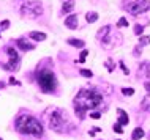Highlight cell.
<instances>
[{
  "label": "cell",
  "mask_w": 150,
  "mask_h": 140,
  "mask_svg": "<svg viewBox=\"0 0 150 140\" xmlns=\"http://www.w3.org/2000/svg\"><path fill=\"white\" fill-rule=\"evenodd\" d=\"M36 82L43 93H54L57 88V77L54 74V71H51L48 68L36 71Z\"/></svg>",
  "instance_id": "3"
},
{
  "label": "cell",
  "mask_w": 150,
  "mask_h": 140,
  "mask_svg": "<svg viewBox=\"0 0 150 140\" xmlns=\"http://www.w3.org/2000/svg\"><path fill=\"white\" fill-rule=\"evenodd\" d=\"M139 76H145V77H149L150 76V63L149 61H145V63H142L139 66Z\"/></svg>",
  "instance_id": "13"
},
{
  "label": "cell",
  "mask_w": 150,
  "mask_h": 140,
  "mask_svg": "<svg viewBox=\"0 0 150 140\" xmlns=\"http://www.w3.org/2000/svg\"><path fill=\"white\" fill-rule=\"evenodd\" d=\"M68 44L74 46V47H84L86 42H84L82 40H78V38H70V40H68Z\"/></svg>",
  "instance_id": "18"
},
{
  "label": "cell",
  "mask_w": 150,
  "mask_h": 140,
  "mask_svg": "<svg viewBox=\"0 0 150 140\" xmlns=\"http://www.w3.org/2000/svg\"><path fill=\"white\" fill-rule=\"evenodd\" d=\"M141 109L145 112H150V95L144 96V99H142V102H141Z\"/></svg>",
  "instance_id": "17"
},
{
  "label": "cell",
  "mask_w": 150,
  "mask_h": 140,
  "mask_svg": "<svg viewBox=\"0 0 150 140\" xmlns=\"http://www.w3.org/2000/svg\"><path fill=\"white\" fill-rule=\"evenodd\" d=\"M16 44L19 46V49L24 50V52H27V50H33L35 49V44H32V42L25 41L24 38H19V40H16Z\"/></svg>",
  "instance_id": "9"
},
{
  "label": "cell",
  "mask_w": 150,
  "mask_h": 140,
  "mask_svg": "<svg viewBox=\"0 0 150 140\" xmlns=\"http://www.w3.org/2000/svg\"><path fill=\"white\" fill-rule=\"evenodd\" d=\"M144 135H145L144 129H142V127H136V129L133 131V134H131V139H133V140H141Z\"/></svg>",
  "instance_id": "14"
},
{
  "label": "cell",
  "mask_w": 150,
  "mask_h": 140,
  "mask_svg": "<svg viewBox=\"0 0 150 140\" xmlns=\"http://www.w3.org/2000/svg\"><path fill=\"white\" fill-rule=\"evenodd\" d=\"M106 68H107V71H111V72L114 71V66H112V60H107V61H106Z\"/></svg>",
  "instance_id": "26"
},
{
  "label": "cell",
  "mask_w": 150,
  "mask_h": 140,
  "mask_svg": "<svg viewBox=\"0 0 150 140\" xmlns=\"http://www.w3.org/2000/svg\"><path fill=\"white\" fill-rule=\"evenodd\" d=\"M109 32H111V25H106V27H103L101 30H98V33H97V38H98L100 41H101L104 36H107V35H109Z\"/></svg>",
  "instance_id": "15"
},
{
  "label": "cell",
  "mask_w": 150,
  "mask_h": 140,
  "mask_svg": "<svg viewBox=\"0 0 150 140\" xmlns=\"http://www.w3.org/2000/svg\"><path fill=\"white\" fill-rule=\"evenodd\" d=\"M6 87V84L5 82H0V88H5Z\"/></svg>",
  "instance_id": "31"
},
{
  "label": "cell",
  "mask_w": 150,
  "mask_h": 140,
  "mask_svg": "<svg viewBox=\"0 0 150 140\" xmlns=\"http://www.w3.org/2000/svg\"><path fill=\"white\" fill-rule=\"evenodd\" d=\"M118 65H120V68H122V69H123V72H125V74H128L130 71H128V69H126V66L123 65V61H120V63H118Z\"/></svg>",
  "instance_id": "29"
},
{
  "label": "cell",
  "mask_w": 150,
  "mask_h": 140,
  "mask_svg": "<svg viewBox=\"0 0 150 140\" xmlns=\"http://www.w3.org/2000/svg\"><path fill=\"white\" fill-rule=\"evenodd\" d=\"M114 131L115 132H117V134H122V132H123V129H122V126H120V124H114Z\"/></svg>",
  "instance_id": "27"
},
{
  "label": "cell",
  "mask_w": 150,
  "mask_h": 140,
  "mask_svg": "<svg viewBox=\"0 0 150 140\" xmlns=\"http://www.w3.org/2000/svg\"><path fill=\"white\" fill-rule=\"evenodd\" d=\"M86 21L88 24H93V22L98 21V13H95V11H90V13L86 14Z\"/></svg>",
  "instance_id": "16"
},
{
  "label": "cell",
  "mask_w": 150,
  "mask_h": 140,
  "mask_svg": "<svg viewBox=\"0 0 150 140\" xmlns=\"http://www.w3.org/2000/svg\"><path fill=\"white\" fill-rule=\"evenodd\" d=\"M0 29H2V30L10 29V21H8V19H5V21H2V22H0Z\"/></svg>",
  "instance_id": "24"
},
{
  "label": "cell",
  "mask_w": 150,
  "mask_h": 140,
  "mask_svg": "<svg viewBox=\"0 0 150 140\" xmlns=\"http://www.w3.org/2000/svg\"><path fill=\"white\" fill-rule=\"evenodd\" d=\"M65 123H67V120H65V116L60 110H52V114L48 115V124H49V127H51L52 131L63 132L65 131L63 129Z\"/></svg>",
  "instance_id": "6"
},
{
  "label": "cell",
  "mask_w": 150,
  "mask_h": 140,
  "mask_svg": "<svg viewBox=\"0 0 150 140\" xmlns=\"http://www.w3.org/2000/svg\"><path fill=\"white\" fill-rule=\"evenodd\" d=\"M21 13L24 17L29 19H35L38 16L43 14V5L41 2H36V0H32V2H25L24 5L21 6Z\"/></svg>",
  "instance_id": "5"
},
{
  "label": "cell",
  "mask_w": 150,
  "mask_h": 140,
  "mask_svg": "<svg viewBox=\"0 0 150 140\" xmlns=\"http://www.w3.org/2000/svg\"><path fill=\"white\" fill-rule=\"evenodd\" d=\"M117 27H128V21H126V17H120V19H118Z\"/></svg>",
  "instance_id": "21"
},
{
  "label": "cell",
  "mask_w": 150,
  "mask_h": 140,
  "mask_svg": "<svg viewBox=\"0 0 150 140\" xmlns=\"http://www.w3.org/2000/svg\"><path fill=\"white\" fill-rule=\"evenodd\" d=\"M147 44H150V36H149V35H144V36H141L139 46L142 47V46H147Z\"/></svg>",
  "instance_id": "19"
},
{
  "label": "cell",
  "mask_w": 150,
  "mask_h": 140,
  "mask_svg": "<svg viewBox=\"0 0 150 140\" xmlns=\"http://www.w3.org/2000/svg\"><path fill=\"white\" fill-rule=\"evenodd\" d=\"M65 25L68 27L70 30H76L79 27V17L78 14H70L67 19H65Z\"/></svg>",
  "instance_id": "8"
},
{
  "label": "cell",
  "mask_w": 150,
  "mask_h": 140,
  "mask_svg": "<svg viewBox=\"0 0 150 140\" xmlns=\"http://www.w3.org/2000/svg\"><path fill=\"white\" fill-rule=\"evenodd\" d=\"M144 87H145V90L150 93V82H145V84H144Z\"/></svg>",
  "instance_id": "30"
},
{
  "label": "cell",
  "mask_w": 150,
  "mask_h": 140,
  "mask_svg": "<svg viewBox=\"0 0 150 140\" xmlns=\"http://www.w3.org/2000/svg\"><path fill=\"white\" fill-rule=\"evenodd\" d=\"M87 54H88V50H86V49H84L82 52H81V57H79V63H84V60H86Z\"/></svg>",
  "instance_id": "25"
},
{
  "label": "cell",
  "mask_w": 150,
  "mask_h": 140,
  "mask_svg": "<svg viewBox=\"0 0 150 140\" xmlns=\"http://www.w3.org/2000/svg\"><path fill=\"white\" fill-rule=\"evenodd\" d=\"M29 38L30 40H35V41H44L48 36H46V33H43V32H30Z\"/></svg>",
  "instance_id": "12"
},
{
  "label": "cell",
  "mask_w": 150,
  "mask_h": 140,
  "mask_svg": "<svg viewBox=\"0 0 150 140\" xmlns=\"http://www.w3.org/2000/svg\"><path fill=\"white\" fill-rule=\"evenodd\" d=\"M117 114H118V124H120V126L128 124L130 118H128V114H126L123 109H117Z\"/></svg>",
  "instance_id": "11"
},
{
  "label": "cell",
  "mask_w": 150,
  "mask_h": 140,
  "mask_svg": "<svg viewBox=\"0 0 150 140\" xmlns=\"http://www.w3.org/2000/svg\"><path fill=\"white\" fill-rule=\"evenodd\" d=\"M142 32H144V27H142L141 24H137L136 27H134V35L139 36V35H142Z\"/></svg>",
  "instance_id": "22"
},
{
  "label": "cell",
  "mask_w": 150,
  "mask_h": 140,
  "mask_svg": "<svg viewBox=\"0 0 150 140\" xmlns=\"http://www.w3.org/2000/svg\"><path fill=\"white\" fill-rule=\"evenodd\" d=\"M149 139H150V132H149Z\"/></svg>",
  "instance_id": "32"
},
{
  "label": "cell",
  "mask_w": 150,
  "mask_h": 140,
  "mask_svg": "<svg viewBox=\"0 0 150 140\" xmlns=\"http://www.w3.org/2000/svg\"><path fill=\"white\" fill-rule=\"evenodd\" d=\"M101 104H103V96L97 90H81L74 98V112L82 120L86 112L93 110Z\"/></svg>",
  "instance_id": "1"
},
{
  "label": "cell",
  "mask_w": 150,
  "mask_h": 140,
  "mask_svg": "<svg viewBox=\"0 0 150 140\" xmlns=\"http://www.w3.org/2000/svg\"><path fill=\"white\" fill-rule=\"evenodd\" d=\"M0 52H2L3 55L6 57L5 60L0 61V66H2L3 69H6V71H13V69H18L19 55H18L16 50H14L13 47H10V46H6V47H3V50H0Z\"/></svg>",
  "instance_id": "4"
},
{
  "label": "cell",
  "mask_w": 150,
  "mask_h": 140,
  "mask_svg": "<svg viewBox=\"0 0 150 140\" xmlns=\"http://www.w3.org/2000/svg\"><path fill=\"white\" fill-rule=\"evenodd\" d=\"M100 116H101L100 112H92V114H90V118H93V120H98Z\"/></svg>",
  "instance_id": "28"
},
{
  "label": "cell",
  "mask_w": 150,
  "mask_h": 140,
  "mask_svg": "<svg viewBox=\"0 0 150 140\" xmlns=\"http://www.w3.org/2000/svg\"><path fill=\"white\" fill-rule=\"evenodd\" d=\"M79 74H81V76H84V77H93V72H92L90 69H81Z\"/></svg>",
  "instance_id": "20"
},
{
  "label": "cell",
  "mask_w": 150,
  "mask_h": 140,
  "mask_svg": "<svg viewBox=\"0 0 150 140\" xmlns=\"http://www.w3.org/2000/svg\"><path fill=\"white\" fill-rule=\"evenodd\" d=\"M74 8V0H63L62 3V14H70Z\"/></svg>",
  "instance_id": "10"
},
{
  "label": "cell",
  "mask_w": 150,
  "mask_h": 140,
  "mask_svg": "<svg viewBox=\"0 0 150 140\" xmlns=\"http://www.w3.org/2000/svg\"><path fill=\"white\" fill-rule=\"evenodd\" d=\"M122 93H123L125 96H133L134 90H133V88H122Z\"/></svg>",
  "instance_id": "23"
},
{
  "label": "cell",
  "mask_w": 150,
  "mask_h": 140,
  "mask_svg": "<svg viewBox=\"0 0 150 140\" xmlns=\"http://www.w3.org/2000/svg\"><path fill=\"white\" fill-rule=\"evenodd\" d=\"M16 129L18 132L24 135H33V137H41L43 135V124L40 123V120H36L35 116L22 114L16 118Z\"/></svg>",
  "instance_id": "2"
},
{
  "label": "cell",
  "mask_w": 150,
  "mask_h": 140,
  "mask_svg": "<svg viewBox=\"0 0 150 140\" xmlns=\"http://www.w3.org/2000/svg\"><path fill=\"white\" fill-rule=\"evenodd\" d=\"M0 140H2V139H0Z\"/></svg>",
  "instance_id": "33"
},
{
  "label": "cell",
  "mask_w": 150,
  "mask_h": 140,
  "mask_svg": "<svg viewBox=\"0 0 150 140\" xmlns=\"http://www.w3.org/2000/svg\"><path fill=\"white\" fill-rule=\"evenodd\" d=\"M149 10H150V0H134V2L126 5V11L130 14H133V16L142 14Z\"/></svg>",
  "instance_id": "7"
}]
</instances>
